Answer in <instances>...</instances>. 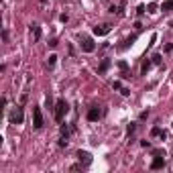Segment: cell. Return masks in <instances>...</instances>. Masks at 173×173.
Listing matches in <instances>:
<instances>
[{"label": "cell", "instance_id": "3", "mask_svg": "<svg viewBox=\"0 0 173 173\" xmlns=\"http://www.w3.org/2000/svg\"><path fill=\"white\" fill-rule=\"evenodd\" d=\"M22 118H25V114H22V108H21V106H17V108L12 110V114H10V122H12V124H21Z\"/></svg>", "mask_w": 173, "mask_h": 173}, {"label": "cell", "instance_id": "17", "mask_svg": "<svg viewBox=\"0 0 173 173\" xmlns=\"http://www.w3.org/2000/svg\"><path fill=\"white\" fill-rule=\"evenodd\" d=\"M149 12H157V4H149Z\"/></svg>", "mask_w": 173, "mask_h": 173}, {"label": "cell", "instance_id": "1", "mask_svg": "<svg viewBox=\"0 0 173 173\" xmlns=\"http://www.w3.org/2000/svg\"><path fill=\"white\" fill-rule=\"evenodd\" d=\"M67 110H69V104L65 102V100H57V104H55V120L61 122L63 116L67 114Z\"/></svg>", "mask_w": 173, "mask_h": 173}, {"label": "cell", "instance_id": "12", "mask_svg": "<svg viewBox=\"0 0 173 173\" xmlns=\"http://www.w3.org/2000/svg\"><path fill=\"white\" fill-rule=\"evenodd\" d=\"M153 134H155V137H163V138H165V132L159 128V126H155V128H153Z\"/></svg>", "mask_w": 173, "mask_h": 173}, {"label": "cell", "instance_id": "5", "mask_svg": "<svg viewBox=\"0 0 173 173\" xmlns=\"http://www.w3.org/2000/svg\"><path fill=\"white\" fill-rule=\"evenodd\" d=\"M110 33V26L108 25H100V26H94V35L96 37H104V35Z\"/></svg>", "mask_w": 173, "mask_h": 173}, {"label": "cell", "instance_id": "10", "mask_svg": "<svg viewBox=\"0 0 173 173\" xmlns=\"http://www.w3.org/2000/svg\"><path fill=\"white\" fill-rule=\"evenodd\" d=\"M161 10H165V12L173 10V0H167V2H163V4H161Z\"/></svg>", "mask_w": 173, "mask_h": 173}, {"label": "cell", "instance_id": "15", "mask_svg": "<svg viewBox=\"0 0 173 173\" xmlns=\"http://www.w3.org/2000/svg\"><path fill=\"white\" fill-rule=\"evenodd\" d=\"M149 67H151V61H145V63H143V67H141V69H143V74H145V71H147Z\"/></svg>", "mask_w": 173, "mask_h": 173}, {"label": "cell", "instance_id": "16", "mask_svg": "<svg viewBox=\"0 0 173 173\" xmlns=\"http://www.w3.org/2000/svg\"><path fill=\"white\" fill-rule=\"evenodd\" d=\"M118 67H120L122 71H126V67H128V65H126V61H120V63H118Z\"/></svg>", "mask_w": 173, "mask_h": 173}, {"label": "cell", "instance_id": "9", "mask_svg": "<svg viewBox=\"0 0 173 173\" xmlns=\"http://www.w3.org/2000/svg\"><path fill=\"white\" fill-rule=\"evenodd\" d=\"M134 41H137V35H132V37H128V39H126V41H124V43H122V45H120V49H126V47H130V45H132V43H134Z\"/></svg>", "mask_w": 173, "mask_h": 173}, {"label": "cell", "instance_id": "7", "mask_svg": "<svg viewBox=\"0 0 173 173\" xmlns=\"http://www.w3.org/2000/svg\"><path fill=\"white\" fill-rule=\"evenodd\" d=\"M100 116H102V112H100V108H96V106L88 110V120H98Z\"/></svg>", "mask_w": 173, "mask_h": 173}, {"label": "cell", "instance_id": "4", "mask_svg": "<svg viewBox=\"0 0 173 173\" xmlns=\"http://www.w3.org/2000/svg\"><path fill=\"white\" fill-rule=\"evenodd\" d=\"M82 49H84V51H86V53H92V51H94V49H96L94 41H92L90 37H86V39L82 41Z\"/></svg>", "mask_w": 173, "mask_h": 173}, {"label": "cell", "instance_id": "11", "mask_svg": "<svg viewBox=\"0 0 173 173\" xmlns=\"http://www.w3.org/2000/svg\"><path fill=\"white\" fill-rule=\"evenodd\" d=\"M108 67H110V61H108V59H104L102 63H100V74H104V71H106Z\"/></svg>", "mask_w": 173, "mask_h": 173}, {"label": "cell", "instance_id": "2", "mask_svg": "<svg viewBox=\"0 0 173 173\" xmlns=\"http://www.w3.org/2000/svg\"><path fill=\"white\" fill-rule=\"evenodd\" d=\"M33 126L35 128H41L43 126V114H41L39 106H33Z\"/></svg>", "mask_w": 173, "mask_h": 173}, {"label": "cell", "instance_id": "8", "mask_svg": "<svg viewBox=\"0 0 173 173\" xmlns=\"http://www.w3.org/2000/svg\"><path fill=\"white\" fill-rule=\"evenodd\" d=\"M163 165H165V159H163V157H155V159H153V163H151V169H163Z\"/></svg>", "mask_w": 173, "mask_h": 173}, {"label": "cell", "instance_id": "13", "mask_svg": "<svg viewBox=\"0 0 173 173\" xmlns=\"http://www.w3.org/2000/svg\"><path fill=\"white\" fill-rule=\"evenodd\" d=\"M33 33H35V39H39V37H41V29L37 25H33Z\"/></svg>", "mask_w": 173, "mask_h": 173}, {"label": "cell", "instance_id": "6", "mask_svg": "<svg viewBox=\"0 0 173 173\" xmlns=\"http://www.w3.org/2000/svg\"><path fill=\"white\" fill-rule=\"evenodd\" d=\"M78 157H79V163H84L86 167L92 163V155H90L88 151H79V153H78Z\"/></svg>", "mask_w": 173, "mask_h": 173}, {"label": "cell", "instance_id": "14", "mask_svg": "<svg viewBox=\"0 0 173 173\" xmlns=\"http://www.w3.org/2000/svg\"><path fill=\"white\" fill-rule=\"evenodd\" d=\"M55 61H57V55H49V59H47L49 67H51V65H55Z\"/></svg>", "mask_w": 173, "mask_h": 173}]
</instances>
